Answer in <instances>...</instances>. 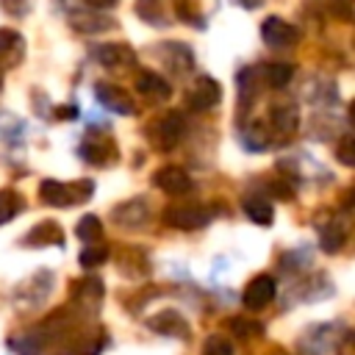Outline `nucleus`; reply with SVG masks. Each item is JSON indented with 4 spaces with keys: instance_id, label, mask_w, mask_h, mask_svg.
Wrapping results in <instances>:
<instances>
[{
    "instance_id": "nucleus-1",
    "label": "nucleus",
    "mask_w": 355,
    "mask_h": 355,
    "mask_svg": "<svg viewBox=\"0 0 355 355\" xmlns=\"http://www.w3.org/2000/svg\"><path fill=\"white\" fill-rule=\"evenodd\" d=\"M94 191V183L92 180H75V183H61V180H42L39 183V197L42 202L53 205V208H69V205H78L83 200H89V194Z\"/></svg>"
},
{
    "instance_id": "nucleus-2",
    "label": "nucleus",
    "mask_w": 355,
    "mask_h": 355,
    "mask_svg": "<svg viewBox=\"0 0 355 355\" xmlns=\"http://www.w3.org/2000/svg\"><path fill=\"white\" fill-rule=\"evenodd\" d=\"M183 130H186V122L178 111H169L164 116H158L153 125H150V141L158 147V150H172L180 139H183Z\"/></svg>"
},
{
    "instance_id": "nucleus-3",
    "label": "nucleus",
    "mask_w": 355,
    "mask_h": 355,
    "mask_svg": "<svg viewBox=\"0 0 355 355\" xmlns=\"http://www.w3.org/2000/svg\"><path fill=\"white\" fill-rule=\"evenodd\" d=\"M214 211L205 205H169L164 211V222L169 227H180V230H197L205 227L211 222Z\"/></svg>"
},
{
    "instance_id": "nucleus-4",
    "label": "nucleus",
    "mask_w": 355,
    "mask_h": 355,
    "mask_svg": "<svg viewBox=\"0 0 355 355\" xmlns=\"http://www.w3.org/2000/svg\"><path fill=\"white\" fill-rule=\"evenodd\" d=\"M78 153L92 166H108V164L116 161V144L108 136H97V133H89Z\"/></svg>"
},
{
    "instance_id": "nucleus-5",
    "label": "nucleus",
    "mask_w": 355,
    "mask_h": 355,
    "mask_svg": "<svg viewBox=\"0 0 355 355\" xmlns=\"http://www.w3.org/2000/svg\"><path fill=\"white\" fill-rule=\"evenodd\" d=\"M300 28H294L291 22L280 19V17H266L261 22V39L269 44V47H291L300 42Z\"/></svg>"
},
{
    "instance_id": "nucleus-6",
    "label": "nucleus",
    "mask_w": 355,
    "mask_h": 355,
    "mask_svg": "<svg viewBox=\"0 0 355 355\" xmlns=\"http://www.w3.org/2000/svg\"><path fill=\"white\" fill-rule=\"evenodd\" d=\"M94 94H97L100 105H103V108H108V111H114V114H122V116L136 114L133 97H130V94H128L122 86H114V83L100 80V83L94 86Z\"/></svg>"
},
{
    "instance_id": "nucleus-7",
    "label": "nucleus",
    "mask_w": 355,
    "mask_h": 355,
    "mask_svg": "<svg viewBox=\"0 0 355 355\" xmlns=\"http://www.w3.org/2000/svg\"><path fill=\"white\" fill-rule=\"evenodd\" d=\"M153 183H155L161 191H166L169 197H183V194L191 191V178H189V172L180 169V166H175V164L161 166V169L153 175Z\"/></svg>"
},
{
    "instance_id": "nucleus-8",
    "label": "nucleus",
    "mask_w": 355,
    "mask_h": 355,
    "mask_svg": "<svg viewBox=\"0 0 355 355\" xmlns=\"http://www.w3.org/2000/svg\"><path fill=\"white\" fill-rule=\"evenodd\" d=\"M272 300H275V277H269V275H255V277L247 283L244 294H241V302H244V308H250V311H261V308H266Z\"/></svg>"
},
{
    "instance_id": "nucleus-9",
    "label": "nucleus",
    "mask_w": 355,
    "mask_h": 355,
    "mask_svg": "<svg viewBox=\"0 0 355 355\" xmlns=\"http://www.w3.org/2000/svg\"><path fill=\"white\" fill-rule=\"evenodd\" d=\"M222 100V86L214 80V78H208V75H202L194 86H191V92H189V108L191 111H208V108H214L216 103Z\"/></svg>"
},
{
    "instance_id": "nucleus-10",
    "label": "nucleus",
    "mask_w": 355,
    "mask_h": 355,
    "mask_svg": "<svg viewBox=\"0 0 355 355\" xmlns=\"http://www.w3.org/2000/svg\"><path fill=\"white\" fill-rule=\"evenodd\" d=\"M94 58L108 67V69H125L136 64V53L125 44V42H111V44H100L94 47Z\"/></svg>"
},
{
    "instance_id": "nucleus-11",
    "label": "nucleus",
    "mask_w": 355,
    "mask_h": 355,
    "mask_svg": "<svg viewBox=\"0 0 355 355\" xmlns=\"http://www.w3.org/2000/svg\"><path fill=\"white\" fill-rule=\"evenodd\" d=\"M67 22L80 33H103L114 25V19H108L105 14H100L94 8H80V11L75 8V11L67 14Z\"/></svg>"
},
{
    "instance_id": "nucleus-12",
    "label": "nucleus",
    "mask_w": 355,
    "mask_h": 355,
    "mask_svg": "<svg viewBox=\"0 0 355 355\" xmlns=\"http://www.w3.org/2000/svg\"><path fill=\"white\" fill-rule=\"evenodd\" d=\"M147 216H150V211H147L144 200H139V197L136 200H128V202H122V205H116L111 211V219L119 227H141L147 222Z\"/></svg>"
},
{
    "instance_id": "nucleus-13",
    "label": "nucleus",
    "mask_w": 355,
    "mask_h": 355,
    "mask_svg": "<svg viewBox=\"0 0 355 355\" xmlns=\"http://www.w3.org/2000/svg\"><path fill=\"white\" fill-rule=\"evenodd\" d=\"M136 89L139 94H144L153 103H166L172 97V86L158 75V72H139L136 78Z\"/></svg>"
},
{
    "instance_id": "nucleus-14",
    "label": "nucleus",
    "mask_w": 355,
    "mask_h": 355,
    "mask_svg": "<svg viewBox=\"0 0 355 355\" xmlns=\"http://www.w3.org/2000/svg\"><path fill=\"white\" fill-rule=\"evenodd\" d=\"M161 58H164V64H166L169 69H175L178 75H186V72L194 67V55H191V50H189L186 44H180V42H164V47H161Z\"/></svg>"
},
{
    "instance_id": "nucleus-15",
    "label": "nucleus",
    "mask_w": 355,
    "mask_h": 355,
    "mask_svg": "<svg viewBox=\"0 0 355 355\" xmlns=\"http://www.w3.org/2000/svg\"><path fill=\"white\" fill-rule=\"evenodd\" d=\"M150 327L155 333H164V336H180V338H189V324L186 319L178 313V311H161L150 319Z\"/></svg>"
},
{
    "instance_id": "nucleus-16",
    "label": "nucleus",
    "mask_w": 355,
    "mask_h": 355,
    "mask_svg": "<svg viewBox=\"0 0 355 355\" xmlns=\"http://www.w3.org/2000/svg\"><path fill=\"white\" fill-rule=\"evenodd\" d=\"M25 53V42L17 31L0 28V67H14Z\"/></svg>"
},
{
    "instance_id": "nucleus-17",
    "label": "nucleus",
    "mask_w": 355,
    "mask_h": 355,
    "mask_svg": "<svg viewBox=\"0 0 355 355\" xmlns=\"http://www.w3.org/2000/svg\"><path fill=\"white\" fill-rule=\"evenodd\" d=\"M64 241V233L55 222H39L28 236H25V244L28 247H44V244H61Z\"/></svg>"
},
{
    "instance_id": "nucleus-18",
    "label": "nucleus",
    "mask_w": 355,
    "mask_h": 355,
    "mask_svg": "<svg viewBox=\"0 0 355 355\" xmlns=\"http://www.w3.org/2000/svg\"><path fill=\"white\" fill-rule=\"evenodd\" d=\"M297 122H300V114L294 105H272L269 111V125L280 133H294L297 130Z\"/></svg>"
},
{
    "instance_id": "nucleus-19",
    "label": "nucleus",
    "mask_w": 355,
    "mask_h": 355,
    "mask_svg": "<svg viewBox=\"0 0 355 355\" xmlns=\"http://www.w3.org/2000/svg\"><path fill=\"white\" fill-rule=\"evenodd\" d=\"M241 208L250 216V222H255V225H272L275 211H272V205H269L266 197H244Z\"/></svg>"
},
{
    "instance_id": "nucleus-20",
    "label": "nucleus",
    "mask_w": 355,
    "mask_h": 355,
    "mask_svg": "<svg viewBox=\"0 0 355 355\" xmlns=\"http://www.w3.org/2000/svg\"><path fill=\"white\" fill-rule=\"evenodd\" d=\"M291 78H294V67L286 64V61L266 64V69H263V80H266V86H272V89H283V86H288Z\"/></svg>"
},
{
    "instance_id": "nucleus-21",
    "label": "nucleus",
    "mask_w": 355,
    "mask_h": 355,
    "mask_svg": "<svg viewBox=\"0 0 355 355\" xmlns=\"http://www.w3.org/2000/svg\"><path fill=\"white\" fill-rule=\"evenodd\" d=\"M344 241H347V230L338 222L322 227V233H319V244H322L324 252H338L344 247Z\"/></svg>"
},
{
    "instance_id": "nucleus-22",
    "label": "nucleus",
    "mask_w": 355,
    "mask_h": 355,
    "mask_svg": "<svg viewBox=\"0 0 355 355\" xmlns=\"http://www.w3.org/2000/svg\"><path fill=\"white\" fill-rule=\"evenodd\" d=\"M22 197L14 191V189H0V225L11 222L19 211H22Z\"/></svg>"
},
{
    "instance_id": "nucleus-23",
    "label": "nucleus",
    "mask_w": 355,
    "mask_h": 355,
    "mask_svg": "<svg viewBox=\"0 0 355 355\" xmlns=\"http://www.w3.org/2000/svg\"><path fill=\"white\" fill-rule=\"evenodd\" d=\"M75 233H78V239H80V241H86V244L100 241V236H103V222H100L94 214H89V216H83V219L78 222Z\"/></svg>"
},
{
    "instance_id": "nucleus-24",
    "label": "nucleus",
    "mask_w": 355,
    "mask_h": 355,
    "mask_svg": "<svg viewBox=\"0 0 355 355\" xmlns=\"http://www.w3.org/2000/svg\"><path fill=\"white\" fill-rule=\"evenodd\" d=\"M80 266H86V269H92V266H100V263H105L108 261V247H103V244H97V241H92L89 247H83V252H80Z\"/></svg>"
},
{
    "instance_id": "nucleus-25",
    "label": "nucleus",
    "mask_w": 355,
    "mask_h": 355,
    "mask_svg": "<svg viewBox=\"0 0 355 355\" xmlns=\"http://www.w3.org/2000/svg\"><path fill=\"white\" fill-rule=\"evenodd\" d=\"M241 141H244V147H247V150H263V147L269 144L266 128H263V125H258V122H252V125H250V128L244 130Z\"/></svg>"
},
{
    "instance_id": "nucleus-26",
    "label": "nucleus",
    "mask_w": 355,
    "mask_h": 355,
    "mask_svg": "<svg viewBox=\"0 0 355 355\" xmlns=\"http://www.w3.org/2000/svg\"><path fill=\"white\" fill-rule=\"evenodd\" d=\"M136 11L150 25H164V14H161V3L158 0H139L136 3Z\"/></svg>"
},
{
    "instance_id": "nucleus-27",
    "label": "nucleus",
    "mask_w": 355,
    "mask_h": 355,
    "mask_svg": "<svg viewBox=\"0 0 355 355\" xmlns=\"http://www.w3.org/2000/svg\"><path fill=\"white\" fill-rule=\"evenodd\" d=\"M202 355H233V344L222 336H208L202 344Z\"/></svg>"
},
{
    "instance_id": "nucleus-28",
    "label": "nucleus",
    "mask_w": 355,
    "mask_h": 355,
    "mask_svg": "<svg viewBox=\"0 0 355 355\" xmlns=\"http://www.w3.org/2000/svg\"><path fill=\"white\" fill-rule=\"evenodd\" d=\"M336 155H338V161H341L344 166H352V164H355V141H352L349 133L341 136V141L336 144Z\"/></svg>"
},
{
    "instance_id": "nucleus-29",
    "label": "nucleus",
    "mask_w": 355,
    "mask_h": 355,
    "mask_svg": "<svg viewBox=\"0 0 355 355\" xmlns=\"http://www.w3.org/2000/svg\"><path fill=\"white\" fill-rule=\"evenodd\" d=\"M230 327H233V333L239 336V338H250V336H258L263 327L258 324V322H252V319H230Z\"/></svg>"
},
{
    "instance_id": "nucleus-30",
    "label": "nucleus",
    "mask_w": 355,
    "mask_h": 355,
    "mask_svg": "<svg viewBox=\"0 0 355 355\" xmlns=\"http://www.w3.org/2000/svg\"><path fill=\"white\" fill-rule=\"evenodd\" d=\"M0 6L11 14V17H22L31 11V0H0Z\"/></svg>"
},
{
    "instance_id": "nucleus-31",
    "label": "nucleus",
    "mask_w": 355,
    "mask_h": 355,
    "mask_svg": "<svg viewBox=\"0 0 355 355\" xmlns=\"http://www.w3.org/2000/svg\"><path fill=\"white\" fill-rule=\"evenodd\" d=\"M86 8H94V11H105V8H114L116 0H83Z\"/></svg>"
},
{
    "instance_id": "nucleus-32",
    "label": "nucleus",
    "mask_w": 355,
    "mask_h": 355,
    "mask_svg": "<svg viewBox=\"0 0 355 355\" xmlns=\"http://www.w3.org/2000/svg\"><path fill=\"white\" fill-rule=\"evenodd\" d=\"M55 116H61V119H75V116H78V108H75V105H69V108H64V105H61Z\"/></svg>"
},
{
    "instance_id": "nucleus-33",
    "label": "nucleus",
    "mask_w": 355,
    "mask_h": 355,
    "mask_svg": "<svg viewBox=\"0 0 355 355\" xmlns=\"http://www.w3.org/2000/svg\"><path fill=\"white\" fill-rule=\"evenodd\" d=\"M236 3H239V6H244V8H258L263 0H236Z\"/></svg>"
},
{
    "instance_id": "nucleus-34",
    "label": "nucleus",
    "mask_w": 355,
    "mask_h": 355,
    "mask_svg": "<svg viewBox=\"0 0 355 355\" xmlns=\"http://www.w3.org/2000/svg\"><path fill=\"white\" fill-rule=\"evenodd\" d=\"M0 83H3V78H0Z\"/></svg>"
}]
</instances>
